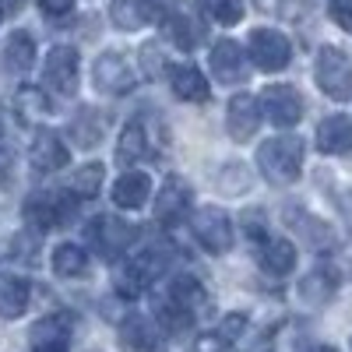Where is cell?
Returning <instances> with one entry per match:
<instances>
[{
    "label": "cell",
    "mask_w": 352,
    "mask_h": 352,
    "mask_svg": "<svg viewBox=\"0 0 352 352\" xmlns=\"http://www.w3.org/2000/svg\"><path fill=\"white\" fill-rule=\"evenodd\" d=\"M303 138L300 134H275L257 148V169L272 187H289L303 173Z\"/></svg>",
    "instance_id": "1"
},
{
    "label": "cell",
    "mask_w": 352,
    "mask_h": 352,
    "mask_svg": "<svg viewBox=\"0 0 352 352\" xmlns=\"http://www.w3.org/2000/svg\"><path fill=\"white\" fill-rule=\"evenodd\" d=\"M78 212V197L71 190H60V187H43V190H32L25 197V222L36 226V229H60L74 219Z\"/></svg>",
    "instance_id": "2"
},
{
    "label": "cell",
    "mask_w": 352,
    "mask_h": 352,
    "mask_svg": "<svg viewBox=\"0 0 352 352\" xmlns=\"http://www.w3.org/2000/svg\"><path fill=\"white\" fill-rule=\"evenodd\" d=\"M317 88L335 102L352 99V56L338 46H320L317 50V64H314Z\"/></svg>",
    "instance_id": "3"
},
{
    "label": "cell",
    "mask_w": 352,
    "mask_h": 352,
    "mask_svg": "<svg viewBox=\"0 0 352 352\" xmlns=\"http://www.w3.org/2000/svg\"><path fill=\"white\" fill-rule=\"evenodd\" d=\"M247 53L257 71H285L289 60H292V43L289 36H282L278 28H254V32L247 36Z\"/></svg>",
    "instance_id": "4"
},
{
    "label": "cell",
    "mask_w": 352,
    "mask_h": 352,
    "mask_svg": "<svg viewBox=\"0 0 352 352\" xmlns=\"http://www.w3.org/2000/svg\"><path fill=\"white\" fill-rule=\"evenodd\" d=\"M134 240V232L124 219L116 215H96L85 229V243H92V250L102 257V261H116Z\"/></svg>",
    "instance_id": "5"
},
{
    "label": "cell",
    "mask_w": 352,
    "mask_h": 352,
    "mask_svg": "<svg viewBox=\"0 0 352 352\" xmlns=\"http://www.w3.org/2000/svg\"><path fill=\"white\" fill-rule=\"evenodd\" d=\"M257 102H261V113L282 131L296 127L303 120V96L292 85H268L257 96Z\"/></svg>",
    "instance_id": "6"
},
{
    "label": "cell",
    "mask_w": 352,
    "mask_h": 352,
    "mask_svg": "<svg viewBox=\"0 0 352 352\" xmlns=\"http://www.w3.org/2000/svg\"><path fill=\"white\" fill-rule=\"evenodd\" d=\"M159 272H162V254L155 247H141V250H134V257H127L124 268L116 272V278H113L116 282V292L127 296V300H134Z\"/></svg>",
    "instance_id": "7"
},
{
    "label": "cell",
    "mask_w": 352,
    "mask_h": 352,
    "mask_svg": "<svg viewBox=\"0 0 352 352\" xmlns=\"http://www.w3.org/2000/svg\"><path fill=\"white\" fill-rule=\"evenodd\" d=\"M78 71H81L78 50L74 46H53L46 64H43V81L56 96H74L78 92Z\"/></svg>",
    "instance_id": "8"
},
{
    "label": "cell",
    "mask_w": 352,
    "mask_h": 352,
    "mask_svg": "<svg viewBox=\"0 0 352 352\" xmlns=\"http://www.w3.org/2000/svg\"><path fill=\"white\" fill-rule=\"evenodd\" d=\"M194 240L208 250V254H229L232 250V222L222 208H201L190 219Z\"/></svg>",
    "instance_id": "9"
},
{
    "label": "cell",
    "mask_w": 352,
    "mask_h": 352,
    "mask_svg": "<svg viewBox=\"0 0 352 352\" xmlns=\"http://www.w3.org/2000/svg\"><path fill=\"white\" fill-rule=\"evenodd\" d=\"M92 78H96V88H99V92H106V96H127L131 88H134V81H138L131 60H127L124 53H116V50H109V53L99 56L96 67H92Z\"/></svg>",
    "instance_id": "10"
},
{
    "label": "cell",
    "mask_w": 352,
    "mask_h": 352,
    "mask_svg": "<svg viewBox=\"0 0 352 352\" xmlns=\"http://www.w3.org/2000/svg\"><path fill=\"white\" fill-rule=\"evenodd\" d=\"M71 314H50L28 331V352H67L71 349Z\"/></svg>",
    "instance_id": "11"
},
{
    "label": "cell",
    "mask_w": 352,
    "mask_h": 352,
    "mask_svg": "<svg viewBox=\"0 0 352 352\" xmlns=\"http://www.w3.org/2000/svg\"><path fill=\"white\" fill-rule=\"evenodd\" d=\"M261 116L264 113H261V102L254 96H247V92L232 96L229 106H226V131H229V138L232 141H250L257 134V127H261Z\"/></svg>",
    "instance_id": "12"
},
{
    "label": "cell",
    "mask_w": 352,
    "mask_h": 352,
    "mask_svg": "<svg viewBox=\"0 0 352 352\" xmlns=\"http://www.w3.org/2000/svg\"><path fill=\"white\" fill-rule=\"evenodd\" d=\"M194 201V190L184 176H166L162 187H159V197H155V219L159 222H176Z\"/></svg>",
    "instance_id": "13"
},
{
    "label": "cell",
    "mask_w": 352,
    "mask_h": 352,
    "mask_svg": "<svg viewBox=\"0 0 352 352\" xmlns=\"http://www.w3.org/2000/svg\"><path fill=\"white\" fill-rule=\"evenodd\" d=\"M257 264L268 275H275V278H282V275H289L292 268H296V247H292V240H285V236H261L257 243Z\"/></svg>",
    "instance_id": "14"
},
{
    "label": "cell",
    "mask_w": 352,
    "mask_h": 352,
    "mask_svg": "<svg viewBox=\"0 0 352 352\" xmlns=\"http://www.w3.org/2000/svg\"><path fill=\"white\" fill-rule=\"evenodd\" d=\"M208 64H212V74L219 78V85H236L243 81L247 74V60H243V50L240 43H232V39H219L208 53Z\"/></svg>",
    "instance_id": "15"
},
{
    "label": "cell",
    "mask_w": 352,
    "mask_h": 352,
    "mask_svg": "<svg viewBox=\"0 0 352 352\" xmlns=\"http://www.w3.org/2000/svg\"><path fill=\"white\" fill-rule=\"evenodd\" d=\"M169 88H173L176 99L194 102V106H201V102L212 99L208 78H204L194 64H173V67H169Z\"/></svg>",
    "instance_id": "16"
},
{
    "label": "cell",
    "mask_w": 352,
    "mask_h": 352,
    "mask_svg": "<svg viewBox=\"0 0 352 352\" xmlns=\"http://www.w3.org/2000/svg\"><path fill=\"white\" fill-rule=\"evenodd\" d=\"M120 349L124 352H155L159 349V328H155V320L152 317H144V314H131L124 317V324H120Z\"/></svg>",
    "instance_id": "17"
},
{
    "label": "cell",
    "mask_w": 352,
    "mask_h": 352,
    "mask_svg": "<svg viewBox=\"0 0 352 352\" xmlns=\"http://www.w3.org/2000/svg\"><path fill=\"white\" fill-rule=\"evenodd\" d=\"M148 194H152V180H148V173H141V169H127L120 180L109 187L113 204H116V208H127V212L144 208Z\"/></svg>",
    "instance_id": "18"
},
{
    "label": "cell",
    "mask_w": 352,
    "mask_h": 352,
    "mask_svg": "<svg viewBox=\"0 0 352 352\" xmlns=\"http://www.w3.org/2000/svg\"><path fill=\"white\" fill-rule=\"evenodd\" d=\"M317 148L324 155H345L352 152V120L345 113H335V116H324L317 127Z\"/></svg>",
    "instance_id": "19"
},
{
    "label": "cell",
    "mask_w": 352,
    "mask_h": 352,
    "mask_svg": "<svg viewBox=\"0 0 352 352\" xmlns=\"http://www.w3.org/2000/svg\"><path fill=\"white\" fill-rule=\"evenodd\" d=\"M28 300H32V285L28 278L14 275V272H0V317L14 320L28 310Z\"/></svg>",
    "instance_id": "20"
},
{
    "label": "cell",
    "mask_w": 352,
    "mask_h": 352,
    "mask_svg": "<svg viewBox=\"0 0 352 352\" xmlns=\"http://www.w3.org/2000/svg\"><path fill=\"white\" fill-rule=\"evenodd\" d=\"M28 159H32V166L39 173H56L67 166V144L56 138L53 131H39L32 148H28Z\"/></svg>",
    "instance_id": "21"
},
{
    "label": "cell",
    "mask_w": 352,
    "mask_h": 352,
    "mask_svg": "<svg viewBox=\"0 0 352 352\" xmlns=\"http://www.w3.org/2000/svg\"><path fill=\"white\" fill-rule=\"evenodd\" d=\"M166 36H169V43H173L176 50L190 53V50H197V46L204 43V25H201L194 14H187V11H173V14L166 18Z\"/></svg>",
    "instance_id": "22"
},
{
    "label": "cell",
    "mask_w": 352,
    "mask_h": 352,
    "mask_svg": "<svg viewBox=\"0 0 352 352\" xmlns=\"http://www.w3.org/2000/svg\"><path fill=\"white\" fill-rule=\"evenodd\" d=\"M102 131H106V113L96 109V106H81L74 124H71V138L78 148H96L102 141Z\"/></svg>",
    "instance_id": "23"
},
{
    "label": "cell",
    "mask_w": 352,
    "mask_h": 352,
    "mask_svg": "<svg viewBox=\"0 0 352 352\" xmlns=\"http://www.w3.org/2000/svg\"><path fill=\"white\" fill-rule=\"evenodd\" d=\"M148 155V131H144L141 120H127L120 131V141H116V162L120 166H134Z\"/></svg>",
    "instance_id": "24"
},
{
    "label": "cell",
    "mask_w": 352,
    "mask_h": 352,
    "mask_svg": "<svg viewBox=\"0 0 352 352\" xmlns=\"http://www.w3.org/2000/svg\"><path fill=\"white\" fill-rule=\"evenodd\" d=\"M32 64H36V39L28 36L25 28H18V32H11L8 43H4V67L11 74H25Z\"/></svg>",
    "instance_id": "25"
},
{
    "label": "cell",
    "mask_w": 352,
    "mask_h": 352,
    "mask_svg": "<svg viewBox=\"0 0 352 352\" xmlns=\"http://www.w3.org/2000/svg\"><path fill=\"white\" fill-rule=\"evenodd\" d=\"M14 109H18V116H21L25 124H43L46 116L53 113V102L46 99L43 88H36V85H21L18 92H14Z\"/></svg>",
    "instance_id": "26"
},
{
    "label": "cell",
    "mask_w": 352,
    "mask_h": 352,
    "mask_svg": "<svg viewBox=\"0 0 352 352\" xmlns=\"http://www.w3.org/2000/svg\"><path fill=\"white\" fill-rule=\"evenodd\" d=\"M53 272L60 278H85L88 275V254L81 243H60L53 250Z\"/></svg>",
    "instance_id": "27"
},
{
    "label": "cell",
    "mask_w": 352,
    "mask_h": 352,
    "mask_svg": "<svg viewBox=\"0 0 352 352\" xmlns=\"http://www.w3.org/2000/svg\"><path fill=\"white\" fill-rule=\"evenodd\" d=\"M102 180H106V169H102L99 162H88V166H81V169L71 176L67 190H71L78 201H88V197H96V194L102 190Z\"/></svg>",
    "instance_id": "28"
},
{
    "label": "cell",
    "mask_w": 352,
    "mask_h": 352,
    "mask_svg": "<svg viewBox=\"0 0 352 352\" xmlns=\"http://www.w3.org/2000/svg\"><path fill=\"white\" fill-rule=\"evenodd\" d=\"M335 275L331 272H324V268H317V272H310L303 282H300V296L307 300V303H314V307H320V303H328L331 296H335Z\"/></svg>",
    "instance_id": "29"
},
{
    "label": "cell",
    "mask_w": 352,
    "mask_h": 352,
    "mask_svg": "<svg viewBox=\"0 0 352 352\" xmlns=\"http://www.w3.org/2000/svg\"><path fill=\"white\" fill-rule=\"evenodd\" d=\"M109 21L120 28V32H138L148 18H144L138 0H113V4H109Z\"/></svg>",
    "instance_id": "30"
},
{
    "label": "cell",
    "mask_w": 352,
    "mask_h": 352,
    "mask_svg": "<svg viewBox=\"0 0 352 352\" xmlns=\"http://www.w3.org/2000/svg\"><path fill=\"white\" fill-rule=\"evenodd\" d=\"M201 8L219 25H240L243 21V0H201Z\"/></svg>",
    "instance_id": "31"
},
{
    "label": "cell",
    "mask_w": 352,
    "mask_h": 352,
    "mask_svg": "<svg viewBox=\"0 0 352 352\" xmlns=\"http://www.w3.org/2000/svg\"><path fill=\"white\" fill-rule=\"evenodd\" d=\"M138 64L148 78H162V71H169V60L162 56V46L159 43H144L141 53H138Z\"/></svg>",
    "instance_id": "32"
},
{
    "label": "cell",
    "mask_w": 352,
    "mask_h": 352,
    "mask_svg": "<svg viewBox=\"0 0 352 352\" xmlns=\"http://www.w3.org/2000/svg\"><path fill=\"white\" fill-rule=\"evenodd\" d=\"M138 4H141V11H144L148 21H166L176 11V0H138Z\"/></svg>",
    "instance_id": "33"
},
{
    "label": "cell",
    "mask_w": 352,
    "mask_h": 352,
    "mask_svg": "<svg viewBox=\"0 0 352 352\" xmlns=\"http://www.w3.org/2000/svg\"><path fill=\"white\" fill-rule=\"evenodd\" d=\"M328 14H331V21L342 28V32L352 36V0H331V4H328Z\"/></svg>",
    "instance_id": "34"
},
{
    "label": "cell",
    "mask_w": 352,
    "mask_h": 352,
    "mask_svg": "<svg viewBox=\"0 0 352 352\" xmlns=\"http://www.w3.org/2000/svg\"><path fill=\"white\" fill-rule=\"evenodd\" d=\"M243 328H247V314H226L222 324H219V335H222L226 342H236V338L243 335Z\"/></svg>",
    "instance_id": "35"
},
{
    "label": "cell",
    "mask_w": 352,
    "mask_h": 352,
    "mask_svg": "<svg viewBox=\"0 0 352 352\" xmlns=\"http://www.w3.org/2000/svg\"><path fill=\"white\" fill-rule=\"evenodd\" d=\"M232 342H226L219 331H208V335H197L194 338V349L190 352H229Z\"/></svg>",
    "instance_id": "36"
},
{
    "label": "cell",
    "mask_w": 352,
    "mask_h": 352,
    "mask_svg": "<svg viewBox=\"0 0 352 352\" xmlns=\"http://www.w3.org/2000/svg\"><path fill=\"white\" fill-rule=\"evenodd\" d=\"M11 243H14V247H11V254H14V257H25V264H32V261H36V250H39L36 236H21V232H18V236H14Z\"/></svg>",
    "instance_id": "37"
},
{
    "label": "cell",
    "mask_w": 352,
    "mask_h": 352,
    "mask_svg": "<svg viewBox=\"0 0 352 352\" xmlns=\"http://www.w3.org/2000/svg\"><path fill=\"white\" fill-rule=\"evenodd\" d=\"M36 4L46 18H64V14L74 11V0H36Z\"/></svg>",
    "instance_id": "38"
},
{
    "label": "cell",
    "mask_w": 352,
    "mask_h": 352,
    "mask_svg": "<svg viewBox=\"0 0 352 352\" xmlns=\"http://www.w3.org/2000/svg\"><path fill=\"white\" fill-rule=\"evenodd\" d=\"M254 4H257L261 11H268V14H275V11L282 8V0H254Z\"/></svg>",
    "instance_id": "39"
},
{
    "label": "cell",
    "mask_w": 352,
    "mask_h": 352,
    "mask_svg": "<svg viewBox=\"0 0 352 352\" xmlns=\"http://www.w3.org/2000/svg\"><path fill=\"white\" fill-rule=\"evenodd\" d=\"M8 176H11V159H8L4 152H0V184H4Z\"/></svg>",
    "instance_id": "40"
},
{
    "label": "cell",
    "mask_w": 352,
    "mask_h": 352,
    "mask_svg": "<svg viewBox=\"0 0 352 352\" xmlns=\"http://www.w3.org/2000/svg\"><path fill=\"white\" fill-rule=\"evenodd\" d=\"M314 352H335V349H314Z\"/></svg>",
    "instance_id": "41"
}]
</instances>
